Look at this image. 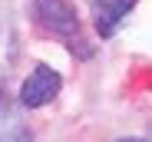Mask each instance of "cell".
<instances>
[{"label":"cell","mask_w":152,"mask_h":142,"mask_svg":"<svg viewBox=\"0 0 152 142\" xmlns=\"http://www.w3.org/2000/svg\"><path fill=\"white\" fill-rule=\"evenodd\" d=\"M132 7H136V0H93V23H96L99 36H113L126 10H132Z\"/></svg>","instance_id":"obj_3"},{"label":"cell","mask_w":152,"mask_h":142,"mask_svg":"<svg viewBox=\"0 0 152 142\" xmlns=\"http://www.w3.org/2000/svg\"><path fill=\"white\" fill-rule=\"evenodd\" d=\"M116 142H142V139H116Z\"/></svg>","instance_id":"obj_5"},{"label":"cell","mask_w":152,"mask_h":142,"mask_svg":"<svg viewBox=\"0 0 152 142\" xmlns=\"http://www.w3.org/2000/svg\"><path fill=\"white\" fill-rule=\"evenodd\" d=\"M30 139H33V132L23 122V116L13 106L0 103V142H30Z\"/></svg>","instance_id":"obj_4"},{"label":"cell","mask_w":152,"mask_h":142,"mask_svg":"<svg viewBox=\"0 0 152 142\" xmlns=\"http://www.w3.org/2000/svg\"><path fill=\"white\" fill-rule=\"evenodd\" d=\"M60 86H63V79H60V73L53 66H37L33 73L23 79V86H20V106H27V109H37V106H43V103H50L60 92Z\"/></svg>","instance_id":"obj_1"},{"label":"cell","mask_w":152,"mask_h":142,"mask_svg":"<svg viewBox=\"0 0 152 142\" xmlns=\"http://www.w3.org/2000/svg\"><path fill=\"white\" fill-rule=\"evenodd\" d=\"M33 10L37 20L56 36H76V30H80V17L69 0H33Z\"/></svg>","instance_id":"obj_2"}]
</instances>
